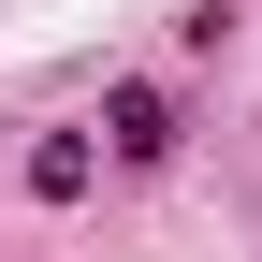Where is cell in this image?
Returning a JSON list of instances; mask_svg holds the SVG:
<instances>
[{
    "instance_id": "obj_1",
    "label": "cell",
    "mask_w": 262,
    "mask_h": 262,
    "mask_svg": "<svg viewBox=\"0 0 262 262\" xmlns=\"http://www.w3.org/2000/svg\"><path fill=\"white\" fill-rule=\"evenodd\" d=\"M102 146H117V160H175V146H189L175 88H102Z\"/></svg>"
},
{
    "instance_id": "obj_2",
    "label": "cell",
    "mask_w": 262,
    "mask_h": 262,
    "mask_svg": "<svg viewBox=\"0 0 262 262\" xmlns=\"http://www.w3.org/2000/svg\"><path fill=\"white\" fill-rule=\"evenodd\" d=\"M88 175H102L88 131H44V146H29V204H88Z\"/></svg>"
}]
</instances>
